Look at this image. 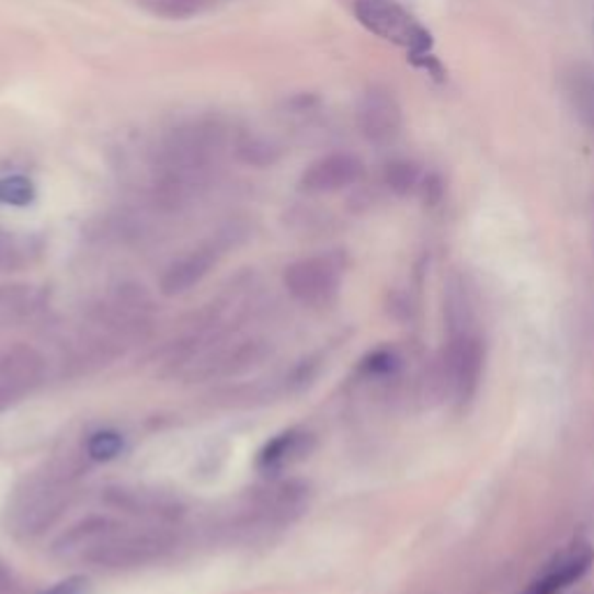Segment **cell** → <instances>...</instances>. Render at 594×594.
<instances>
[{
  "instance_id": "6da1fadb",
  "label": "cell",
  "mask_w": 594,
  "mask_h": 594,
  "mask_svg": "<svg viewBox=\"0 0 594 594\" xmlns=\"http://www.w3.org/2000/svg\"><path fill=\"white\" fill-rule=\"evenodd\" d=\"M228 133L219 122H191L174 128L158 151V165L165 172V191L184 193L219 161Z\"/></svg>"
},
{
  "instance_id": "7a4b0ae2",
  "label": "cell",
  "mask_w": 594,
  "mask_h": 594,
  "mask_svg": "<svg viewBox=\"0 0 594 594\" xmlns=\"http://www.w3.org/2000/svg\"><path fill=\"white\" fill-rule=\"evenodd\" d=\"M353 12L369 33L404 49L413 66L427 70V75H444L437 56L432 54V33L398 0H355Z\"/></svg>"
},
{
  "instance_id": "3957f363",
  "label": "cell",
  "mask_w": 594,
  "mask_h": 594,
  "mask_svg": "<svg viewBox=\"0 0 594 594\" xmlns=\"http://www.w3.org/2000/svg\"><path fill=\"white\" fill-rule=\"evenodd\" d=\"M174 548V537L163 527H116L98 541L82 562L105 571H130L163 560Z\"/></svg>"
},
{
  "instance_id": "277c9868",
  "label": "cell",
  "mask_w": 594,
  "mask_h": 594,
  "mask_svg": "<svg viewBox=\"0 0 594 594\" xmlns=\"http://www.w3.org/2000/svg\"><path fill=\"white\" fill-rule=\"evenodd\" d=\"M72 498V488L66 477L49 473L31 481L16 492L10 506V525L19 539H35L64 516Z\"/></svg>"
},
{
  "instance_id": "5b68a950",
  "label": "cell",
  "mask_w": 594,
  "mask_h": 594,
  "mask_svg": "<svg viewBox=\"0 0 594 594\" xmlns=\"http://www.w3.org/2000/svg\"><path fill=\"white\" fill-rule=\"evenodd\" d=\"M284 286L297 302L323 307L332 302L336 290H340V267L325 255L295 261L284 272Z\"/></svg>"
},
{
  "instance_id": "8992f818",
  "label": "cell",
  "mask_w": 594,
  "mask_h": 594,
  "mask_svg": "<svg viewBox=\"0 0 594 594\" xmlns=\"http://www.w3.org/2000/svg\"><path fill=\"white\" fill-rule=\"evenodd\" d=\"M107 506L126 511L130 516L172 523L184 516V504L174 494L156 488H137V486H112L103 492Z\"/></svg>"
},
{
  "instance_id": "52a82bcc",
  "label": "cell",
  "mask_w": 594,
  "mask_h": 594,
  "mask_svg": "<svg viewBox=\"0 0 594 594\" xmlns=\"http://www.w3.org/2000/svg\"><path fill=\"white\" fill-rule=\"evenodd\" d=\"M309 504V486L302 481H282L255 494L251 523L259 527H282L300 518Z\"/></svg>"
},
{
  "instance_id": "ba28073f",
  "label": "cell",
  "mask_w": 594,
  "mask_h": 594,
  "mask_svg": "<svg viewBox=\"0 0 594 594\" xmlns=\"http://www.w3.org/2000/svg\"><path fill=\"white\" fill-rule=\"evenodd\" d=\"M363 174V161L358 156L334 151L316 158L313 163L307 165V170L300 176V191L309 195H328L344 191L351 184L361 180Z\"/></svg>"
},
{
  "instance_id": "9c48e42d",
  "label": "cell",
  "mask_w": 594,
  "mask_h": 594,
  "mask_svg": "<svg viewBox=\"0 0 594 594\" xmlns=\"http://www.w3.org/2000/svg\"><path fill=\"white\" fill-rule=\"evenodd\" d=\"M219 244H203L176 259L161 276V293L165 297H176L189 293L201 284L219 261Z\"/></svg>"
},
{
  "instance_id": "30bf717a",
  "label": "cell",
  "mask_w": 594,
  "mask_h": 594,
  "mask_svg": "<svg viewBox=\"0 0 594 594\" xmlns=\"http://www.w3.org/2000/svg\"><path fill=\"white\" fill-rule=\"evenodd\" d=\"M267 344L261 340H247L235 346L216 351L212 358L201 363V369L195 376H203V379H228V376L244 374L251 367L263 363L267 358Z\"/></svg>"
},
{
  "instance_id": "8fae6325",
  "label": "cell",
  "mask_w": 594,
  "mask_h": 594,
  "mask_svg": "<svg viewBox=\"0 0 594 594\" xmlns=\"http://www.w3.org/2000/svg\"><path fill=\"white\" fill-rule=\"evenodd\" d=\"M594 562V550L590 546H579L569 550L556 564H550L541 576L534 581L525 594H560L571 583L583 579Z\"/></svg>"
},
{
  "instance_id": "7c38bea8",
  "label": "cell",
  "mask_w": 594,
  "mask_h": 594,
  "mask_svg": "<svg viewBox=\"0 0 594 594\" xmlns=\"http://www.w3.org/2000/svg\"><path fill=\"white\" fill-rule=\"evenodd\" d=\"M316 442L313 434L305 432V430H288L282 432L279 437H274L270 444H265V448L259 455V467L265 473H282L284 469L302 462L305 458H309V453L313 450Z\"/></svg>"
},
{
  "instance_id": "4fadbf2b",
  "label": "cell",
  "mask_w": 594,
  "mask_h": 594,
  "mask_svg": "<svg viewBox=\"0 0 594 594\" xmlns=\"http://www.w3.org/2000/svg\"><path fill=\"white\" fill-rule=\"evenodd\" d=\"M45 376V358L31 346H12L0 358V379L5 386L16 388L22 392L24 388H31L39 384Z\"/></svg>"
},
{
  "instance_id": "5bb4252c",
  "label": "cell",
  "mask_w": 594,
  "mask_h": 594,
  "mask_svg": "<svg viewBox=\"0 0 594 594\" xmlns=\"http://www.w3.org/2000/svg\"><path fill=\"white\" fill-rule=\"evenodd\" d=\"M118 527V523L105 518V516H91L82 523L72 525L68 532L61 534V539L54 544V552L61 558H79L82 560L87 552L101 541L103 537H107L110 532H114Z\"/></svg>"
},
{
  "instance_id": "9a60e30c",
  "label": "cell",
  "mask_w": 594,
  "mask_h": 594,
  "mask_svg": "<svg viewBox=\"0 0 594 594\" xmlns=\"http://www.w3.org/2000/svg\"><path fill=\"white\" fill-rule=\"evenodd\" d=\"M358 122L372 142H386L395 133V107L388 98L369 93L358 110Z\"/></svg>"
},
{
  "instance_id": "2e32d148",
  "label": "cell",
  "mask_w": 594,
  "mask_h": 594,
  "mask_svg": "<svg viewBox=\"0 0 594 594\" xmlns=\"http://www.w3.org/2000/svg\"><path fill=\"white\" fill-rule=\"evenodd\" d=\"M137 3L151 16L165 19V22H189L216 10L224 0H137Z\"/></svg>"
},
{
  "instance_id": "e0dca14e",
  "label": "cell",
  "mask_w": 594,
  "mask_h": 594,
  "mask_svg": "<svg viewBox=\"0 0 594 594\" xmlns=\"http://www.w3.org/2000/svg\"><path fill=\"white\" fill-rule=\"evenodd\" d=\"M235 158L249 168H272L284 158V147L265 135H242L235 142Z\"/></svg>"
},
{
  "instance_id": "ac0fdd59",
  "label": "cell",
  "mask_w": 594,
  "mask_h": 594,
  "mask_svg": "<svg viewBox=\"0 0 594 594\" xmlns=\"http://www.w3.org/2000/svg\"><path fill=\"white\" fill-rule=\"evenodd\" d=\"M37 189L26 174H5L0 176V205L8 207H28L35 203Z\"/></svg>"
},
{
  "instance_id": "d6986e66",
  "label": "cell",
  "mask_w": 594,
  "mask_h": 594,
  "mask_svg": "<svg viewBox=\"0 0 594 594\" xmlns=\"http://www.w3.org/2000/svg\"><path fill=\"white\" fill-rule=\"evenodd\" d=\"M31 286H0V323L19 321L33 309Z\"/></svg>"
},
{
  "instance_id": "ffe728a7",
  "label": "cell",
  "mask_w": 594,
  "mask_h": 594,
  "mask_svg": "<svg viewBox=\"0 0 594 594\" xmlns=\"http://www.w3.org/2000/svg\"><path fill=\"white\" fill-rule=\"evenodd\" d=\"M124 450V437L116 430H98L87 442V455L95 462H110Z\"/></svg>"
},
{
  "instance_id": "44dd1931",
  "label": "cell",
  "mask_w": 594,
  "mask_h": 594,
  "mask_svg": "<svg viewBox=\"0 0 594 594\" xmlns=\"http://www.w3.org/2000/svg\"><path fill=\"white\" fill-rule=\"evenodd\" d=\"M26 263V247L19 237L0 228V272H14Z\"/></svg>"
},
{
  "instance_id": "7402d4cb",
  "label": "cell",
  "mask_w": 594,
  "mask_h": 594,
  "mask_svg": "<svg viewBox=\"0 0 594 594\" xmlns=\"http://www.w3.org/2000/svg\"><path fill=\"white\" fill-rule=\"evenodd\" d=\"M398 365V358H395L392 351H374L369 358H365V369L372 374H388Z\"/></svg>"
},
{
  "instance_id": "603a6c76",
  "label": "cell",
  "mask_w": 594,
  "mask_h": 594,
  "mask_svg": "<svg viewBox=\"0 0 594 594\" xmlns=\"http://www.w3.org/2000/svg\"><path fill=\"white\" fill-rule=\"evenodd\" d=\"M87 592V581L84 579H68L56 583L54 587L39 592V594H84Z\"/></svg>"
},
{
  "instance_id": "cb8c5ba5",
  "label": "cell",
  "mask_w": 594,
  "mask_h": 594,
  "mask_svg": "<svg viewBox=\"0 0 594 594\" xmlns=\"http://www.w3.org/2000/svg\"><path fill=\"white\" fill-rule=\"evenodd\" d=\"M16 398H19V390L16 388H12V386H0V411H3V409H8L10 404H14L16 402Z\"/></svg>"
},
{
  "instance_id": "d4e9b609",
  "label": "cell",
  "mask_w": 594,
  "mask_h": 594,
  "mask_svg": "<svg viewBox=\"0 0 594 594\" xmlns=\"http://www.w3.org/2000/svg\"><path fill=\"white\" fill-rule=\"evenodd\" d=\"M12 592V573L8 567L0 562V594H10Z\"/></svg>"
},
{
  "instance_id": "484cf974",
  "label": "cell",
  "mask_w": 594,
  "mask_h": 594,
  "mask_svg": "<svg viewBox=\"0 0 594 594\" xmlns=\"http://www.w3.org/2000/svg\"><path fill=\"white\" fill-rule=\"evenodd\" d=\"M140 288H142V286H140ZM140 288L135 290V295H140ZM135 295H133V297H135ZM126 305H128V307H137V302H135V300H126Z\"/></svg>"
}]
</instances>
